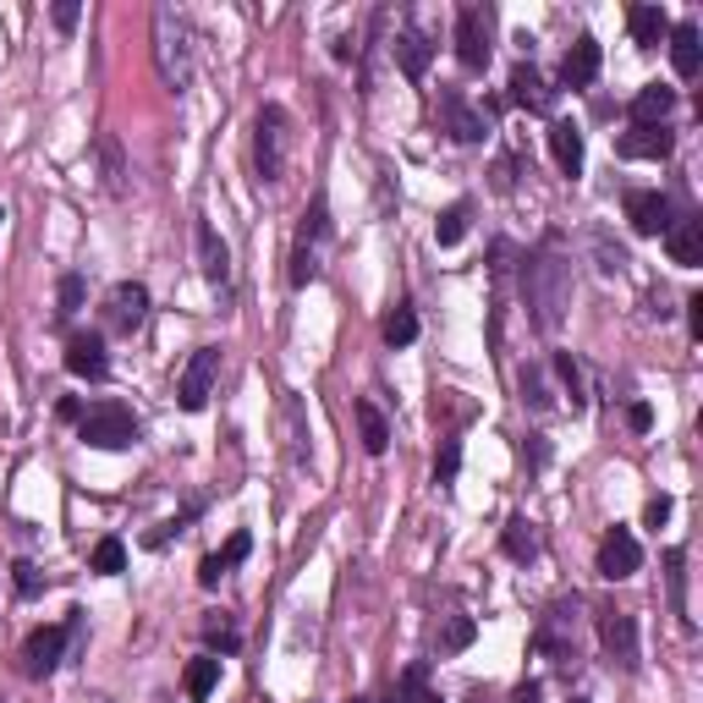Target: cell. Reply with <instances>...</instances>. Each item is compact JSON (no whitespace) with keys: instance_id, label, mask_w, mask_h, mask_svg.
Masks as SVG:
<instances>
[{"instance_id":"obj_1","label":"cell","mask_w":703,"mask_h":703,"mask_svg":"<svg viewBox=\"0 0 703 703\" xmlns=\"http://www.w3.org/2000/svg\"><path fill=\"white\" fill-rule=\"evenodd\" d=\"M528 308L539 330H561V313L572 308V275L555 258V242H544V253L528 258Z\"/></svg>"},{"instance_id":"obj_2","label":"cell","mask_w":703,"mask_h":703,"mask_svg":"<svg viewBox=\"0 0 703 703\" xmlns=\"http://www.w3.org/2000/svg\"><path fill=\"white\" fill-rule=\"evenodd\" d=\"M187 23H182V12H171V7H160L154 12V67H160V78H165V89H187V78H193V50H187Z\"/></svg>"},{"instance_id":"obj_3","label":"cell","mask_w":703,"mask_h":703,"mask_svg":"<svg viewBox=\"0 0 703 703\" xmlns=\"http://www.w3.org/2000/svg\"><path fill=\"white\" fill-rule=\"evenodd\" d=\"M78 435H83V446H94V451H122V446L138 440V418H132L122 402H94V407L78 418Z\"/></svg>"},{"instance_id":"obj_4","label":"cell","mask_w":703,"mask_h":703,"mask_svg":"<svg viewBox=\"0 0 703 703\" xmlns=\"http://www.w3.org/2000/svg\"><path fill=\"white\" fill-rule=\"evenodd\" d=\"M286 111L280 105H264L258 122H253V160H258V182H280L286 171Z\"/></svg>"},{"instance_id":"obj_5","label":"cell","mask_w":703,"mask_h":703,"mask_svg":"<svg viewBox=\"0 0 703 703\" xmlns=\"http://www.w3.org/2000/svg\"><path fill=\"white\" fill-rule=\"evenodd\" d=\"M215 380H220V346H198L187 358V369H182V380H176L182 413H204L209 396H215Z\"/></svg>"},{"instance_id":"obj_6","label":"cell","mask_w":703,"mask_h":703,"mask_svg":"<svg viewBox=\"0 0 703 703\" xmlns=\"http://www.w3.org/2000/svg\"><path fill=\"white\" fill-rule=\"evenodd\" d=\"M489 56H495V45H489V12L484 7H457V61L468 72H484Z\"/></svg>"},{"instance_id":"obj_7","label":"cell","mask_w":703,"mask_h":703,"mask_svg":"<svg viewBox=\"0 0 703 703\" xmlns=\"http://www.w3.org/2000/svg\"><path fill=\"white\" fill-rule=\"evenodd\" d=\"M593 566H599L604 583H626V577L643 566V550H637V539H632L626 528H610V533L599 539V561H593Z\"/></svg>"},{"instance_id":"obj_8","label":"cell","mask_w":703,"mask_h":703,"mask_svg":"<svg viewBox=\"0 0 703 703\" xmlns=\"http://www.w3.org/2000/svg\"><path fill=\"white\" fill-rule=\"evenodd\" d=\"M599 643L621 670H637V621L626 610H599Z\"/></svg>"},{"instance_id":"obj_9","label":"cell","mask_w":703,"mask_h":703,"mask_svg":"<svg viewBox=\"0 0 703 703\" xmlns=\"http://www.w3.org/2000/svg\"><path fill=\"white\" fill-rule=\"evenodd\" d=\"M440 122H446V132H451L457 143H484V138H489V116H484V111H473L457 89H446V94H440Z\"/></svg>"},{"instance_id":"obj_10","label":"cell","mask_w":703,"mask_h":703,"mask_svg":"<svg viewBox=\"0 0 703 703\" xmlns=\"http://www.w3.org/2000/svg\"><path fill=\"white\" fill-rule=\"evenodd\" d=\"M105 313H111V330H116V335H132V330L149 319V286H143V280H122V286H111Z\"/></svg>"},{"instance_id":"obj_11","label":"cell","mask_w":703,"mask_h":703,"mask_svg":"<svg viewBox=\"0 0 703 703\" xmlns=\"http://www.w3.org/2000/svg\"><path fill=\"white\" fill-rule=\"evenodd\" d=\"M511 100L528 111V116H555V89L544 83V72L533 61H517L511 67Z\"/></svg>"},{"instance_id":"obj_12","label":"cell","mask_w":703,"mask_h":703,"mask_svg":"<svg viewBox=\"0 0 703 703\" xmlns=\"http://www.w3.org/2000/svg\"><path fill=\"white\" fill-rule=\"evenodd\" d=\"M626 220L637 237H665L670 231V198L654 187H637V193H626Z\"/></svg>"},{"instance_id":"obj_13","label":"cell","mask_w":703,"mask_h":703,"mask_svg":"<svg viewBox=\"0 0 703 703\" xmlns=\"http://www.w3.org/2000/svg\"><path fill=\"white\" fill-rule=\"evenodd\" d=\"M67 637H72V621H67V626H39V632L23 643V670H28V676H50V670L61 665V654H67Z\"/></svg>"},{"instance_id":"obj_14","label":"cell","mask_w":703,"mask_h":703,"mask_svg":"<svg viewBox=\"0 0 703 703\" xmlns=\"http://www.w3.org/2000/svg\"><path fill=\"white\" fill-rule=\"evenodd\" d=\"M665 39H670V67H676V78L692 83V78L703 72V28H698V23H676Z\"/></svg>"},{"instance_id":"obj_15","label":"cell","mask_w":703,"mask_h":703,"mask_svg":"<svg viewBox=\"0 0 703 703\" xmlns=\"http://www.w3.org/2000/svg\"><path fill=\"white\" fill-rule=\"evenodd\" d=\"M676 149V132L670 127H626L615 138V154L621 160H665Z\"/></svg>"},{"instance_id":"obj_16","label":"cell","mask_w":703,"mask_h":703,"mask_svg":"<svg viewBox=\"0 0 703 703\" xmlns=\"http://www.w3.org/2000/svg\"><path fill=\"white\" fill-rule=\"evenodd\" d=\"M67 369L78 374V380H105L111 374V358H105V335H72L67 341Z\"/></svg>"},{"instance_id":"obj_17","label":"cell","mask_w":703,"mask_h":703,"mask_svg":"<svg viewBox=\"0 0 703 703\" xmlns=\"http://www.w3.org/2000/svg\"><path fill=\"white\" fill-rule=\"evenodd\" d=\"M599 61H604V56H599V39L583 34V39L566 50V61H561V83H566V89H588V83L599 78Z\"/></svg>"},{"instance_id":"obj_18","label":"cell","mask_w":703,"mask_h":703,"mask_svg":"<svg viewBox=\"0 0 703 703\" xmlns=\"http://www.w3.org/2000/svg\"><path fill=\"white\" fill-rule=\"evenodd\" d=\"M550 154H555V165L577 182V176H583V127H577V122H550Z\"/></svg>"},{"instance_id":"obj_19","label":"cell","mask_w":703,"mask_h":703,"mask_svg":"<svg viewBox=\"0 0 703 703\" xmlns=\"http://www.w3.org/2000/svg\"><path fill=\"white\" fill-rule=\"evenodd\" d=\"M665 247H670V264H681V269L703 264V220H670Z\"/></svg>"},{"instance_id":"obj_20","label":"cell","mask_w":703,"mask_h":703,"mask_svg":"<svg viewBox=\"0 0 703 703\" xmlns=\"http://www.w3.org/2000/svg\"><path fill=\"white\" fill-rule=\"evenodd\" d=\"M247 550H253V539H247V533H231V539H226V550H215V555H204V561H198V583H204V588H220V577H226L231 566H242V561H247Z\"/></svg>"},{"instance_id":"obj_21","label":"cell","mask_w":703,"mask_h":703,"mask_svg":"<svg viewBox=\"0 0 703 703\" xmlns=\"http://www.w3.org/2000/svg\"><path fill=\"white\" fill-rule=\"evenodd\" d=\"M670 111H676V89L648 83V89H637V100H632V127H665Z\"/></svg>"},{"instance_id":"obj_22","label":"cell","mask_w":703,"mask_h":703,"mask_svg":"<svg viewBox=\"0 0 703 703\" xmlns=\"http://www.w3.org/2000/svg\"><path fill=\"white\" fill-rule=\"evenodd\" d=\"M396 61H402V72H407L413 83H424V72H429V61H435V45H429L418 28H402V34H396Z\"/></svg>"},{"instance_id":"obj_23","label":"cell","mask_w":703,"mask_h":703,"mask_svg":"<svg viewBox=\"0 0 703 703\" xmlns=\"http://www.w3.org/2000/svg\"><path fill=\"white\" fill-rule=\"evenodd\" d=\"M626 28H632V39H637L643 50H654V45H665L670 18H665V7H632V12H626Z\"/></svg>"},{"instance_id":"obj_24","label":"cell","mask_w":703,"mask_h":703,"mask_svg":"<svg viewBox=\"0 0 703 703\" xmlns=\"http://www.w3.org/2000/svg\"><path fill=\"white\" fill-rule=\"evenodd\" d=\"M198 269H204L215 286L231 280V253H226V242L215 237V226H198Z\"/></svg>"},{"instance_id":"obj_25","label":"cell","mask_w":703,"mask_h":703,"mask_svg":"<svg viewBox=\"0 0 703 703\" xmlns=\"http://www.w3.org/2000/svg\"><path fill=\"white\" fill-rule=\"evenodd\" d=\"M352 413H358V435H364V451L369 457H385V446H391V424H385V413L364 396L358 407H352Z\"/></svg>"},{"instance_id":"obj_26","label":"cell","mask_w":703,"mask_h":703,"mask_svg":"<svg viewBox=\"0 0 703 703\" xmlns=\"http://www.w3.org/2000/svg\"><path fill=\"white\" fill-rule=\"evenodd\" d=\"M468 220H473V204H468V198H457V204L435 220V242H440V247H457V242L468 237Z\"/></svg>"},{"instance_id":"obj_27","label":"cell","mask_w":703,"mask_h":703,"mask_svg":"<svg viewBox=\"0 0 703 703\" xmlns=\"http://www.w3.org/2000/svg\"><path fill=\"white\" fill-rule=\"evenodd\" d=\"M215 681H220V659H215V654L193 659V665H187V676H182V687H187V698H193V703H204V698L215 692Z\"/></svg>"},{"instance_id":"obj_28","label":"cell","mask_w":703,"mask_h":703,"mask_svg":"<svg viewBox=\"0 0 703 703\" xmlns=\"http://www.w3.org/2000/svg\"><path fill=\"white\" fill-rule=\"evenodd\" d=\"M500 544H506V555H511V561H533V555H539V533H533V522H528V517H511Z\"/></svg>"},{"instance_id":"obj_29","label":"cell","mask_w":703,"mask_h":703,"mask_svg":"<svg viewBox=\"0 0 703 703\" xmlns=\"http://www.w3.org/2000/svg\"><path fill=\"white\" fill-rule=\"evenodd\" d=\"M380 335H385V346H413L418 341V313L413 308H391L385 324H380Z\"/></svg>"},{"instance_id":"obj_30","label":"cell","mask_w":703,"mask_h":703,"mask_svg":"<svg viewBox=\"0 0 703 703\" xmlns=\"http://www.w3.org/2000/svg\"><path fill=\"white\" fill-rule=\"evenodd\" d=\"M89 566H94L100 577H116V572H127V544H122V539H100Z\"/></svg>"},{"instance_id":"obj_31","label":"cell","mask_w":703,"mask_h":703,"mask_svg":"<svg viewBox=\"0 0 703 703\" xmlns=\"http://www.w3.org/2000/svg\"><path fill=\"white\" fill-rule=\"evenodd\" d=\"M473 637H479V621H473V615H451L446 632H440V654H462Z\"/></svg>"},{"instance_id":"obj_32","label":"cell","mask_w":703,"mask_h":703,"mask_svg":"<svg viewBox=\"0 0 703 703\" xmlns=\"http://www.w3.org/2000/svg\"><path fill=\"white\" fill-rule=\"evenodd\" d=\"M402 692H407V703H440V692L429 687V665H407L402 670Z\"/></svg>"},{"instance_id":"obj_33","label":"cell","mask_w":703,"mask_h":703,"mask_svg":"<svg viewBox=\"0 0 703 703\" xmlns=\"http://www.w3.org/2000/svg\"><path fill=\"white\" fill-rule=\"evenodd\" d=\"M204 637H209V648H220V654H237V648H242V632H237L231 621H215V615L204 621Z\"/></svg>"},{"instance_id":"obj_34","label":"cell","mask_w":703,"mask_h":703,"mask_svg":"<svg viewBox=\"0 0 703 703\" xmlns=\"http://www.w3.org/2000/svg\"><path fill=\"white\" fill-rule=\"evenodd\" d=\"M555 374H561V385L572 391V413H583V374H577V364H572V352H555Z\"/></svg>"},{"instance_id":"obj_35","label":"cell","mask_w":703,"mask_h":703,"mask_svg":"<svg viewBox=\"0 0 703 703\" xmlns=\"http://www.w3.org/2000/svg\"><path fill=\"white\" fill-rule=\"evenodd\" d=\"M522 402H528L533 413H550V391H544V374H539L533 364L522 369Z\"/></svg>"},{"instance_id":"obj_36","label":"cell","mask_w":703,"mask_h":703,"mask_svg":"<svg viewBox=\"0 0 703 703\" xmlns=\"http://www.w3.org/2000/svg\"><path fill=\"white\" fill-rule=\"evenodd\" d=\"M681 550H670L665 555V572H670V604H676V615H687V599H681V588H687V572H681Z\"/></svg>"},{"instance_id":"obj_37","label":"cell","mask_w":703,"mask_h":703,"mask_svg":"<svg viewBox=\"0 0 703 703\" xmlns=\"http://www.w3.org/2000/svg\"><path fill=\"white\" fill-rule=\"evenodd\" d=\"M313 275H319V258H313V247L302 242V247L291 253V286H308Z\"/></svg>"},{"instance_id":"obj_38","label":"cell","mask_w":703,"mask_h":703,"mask_svg":"<svg viewBox=\"0 0 703 703\" xmlns=\"http://www.w3.org/2000/svg\"><path fill=\"white\" fill-rule=\"evenodd\" d=\"M78 308H83V275H61V308H56V313L72 319Z\"/></svg>"},{"instance_id":"obj_39","label":"cell","mask_w":703,"mask_h":703,"mask_svg":"<svg viewBox=\"0 0 703 703\" xmlns=\"http://www.w3.org/2000/svg\"><path fill=\"white\" fill-rule=\"evenodd\" d=\"M100 154H105V176H111V193H122V149H116V138H100Z\"/></svg>"},{"instance_id":"obj_40","label":"cell","mask_w":703,"mask_h":703,"mask_svg":"<svg viewBox=\"0 0 703 703\" xmlns=\"http://www.w3.org/2000/svg\"><path fill=\"white\" fill-rule=\"evenodd\" d=\"M457 468H462V446H457V440H446V451H440V462H435V479H440V484H451V479H457Z\"/></svg>"},{"instance_id":"obj_41","label":"cell","mask_w":703,"mask_h":703,"mask_svg":"<svg viewBox=\"0 0 703 703\" xmlns=\"http://www.w3.org/2000/svg\"><path fill=\"white\" fill-rule=\"evenodd\" d=\"M643 522H648V528H665V522H670V495H654V500L643 506Z\"/></svg>"},{"instance_id":"obj_42","label":"cell","mask_w":703,"mask_h":703,"mask_svg":"<svg viewBox=\"0 0 703 703\" xmlns=\"http://www.w3.org/2000/svg\"><path fill=\"white\" fill-rule=\"evenodd\" d=\"M12 572H18V593H23V599H34V593H39V572H34L28 561H18Z\"/></svg>"},{"instance_id":"obj_43","label":"cell","mask_w":703,"mask_h":703,"mask_svg":"<svg viewBox=\"0 0 703 703\" xmlns=\"http://www.w3.org/2000/svg\"><path fill=\"white\" fill-rule=\"evenodd\" d=\"M626 424H632L637 435H643V429H654V407H648V402H632V407H626Z\"/></svg>"},{"instance_id":"obj_44","label":"cell","mask_w":703,"mask_h":703,"mask_svg":"<svg viewBox=\"0 0 703 703\" xmlns=\"http://www.w3.org/2000/svg\"><path fill=\"white\" fill-rule=\"evenodd\" d=\"M56 28H61V34L78 28V0H61V7H56Z\"/></svg>"},{"instance_id":"obj_45","label":"cell","mask_w":703,"mask_h":703,"mask_svg":"<svg viewBox=\"0 0 703 703\" xmlns=\"http://www.w3.org/2000/svg\"><path fill=\"white\" fill-rule=\"evenodd\" d=\"M687 319H692V335H703V291L687 297Z\"/></svg>"},{"instance_id":"obj_46","label":"cell","mask_w":703,"mask_h":703,"mask_svg":"<svg viewBox=\"0 0 703 703\" xmlns=\"http://www.w3.org/2000/svg\"><path fill=\"white\" fill-rule=\"evenodd\" d=\"M511 703H539V681H522V687L511 692Z\"/></svg>"},{"instance_id":"obj_47","label":"cell","mask_w":703,"mask_h":703,"mask_svg":"<svg viewBox=\"0 0 703 703\" xmlns=\"http://www.w3.org/2000/svg\"><path fill=\"white\" fill-rule=\"evenodd\" d=\"M495 187H500V193H511V160H500V165H495Z\"/></svg>"},{"instance_id":"obj_48","label":"cell","mask_w":703,"mask_h":703,"mask_svg":"<svg viewBox=\"0 0 703 703\" xmlns=\"http://www.w3.org/2000/svg\"><path fill=\"white\" fill-rule=\"evenodd\" d=\"M352 703H374V698H352Z\"/></svg>"},{"instance_id":"obj_49","label":"cell","mask_w":703,"mask_h":703,"mask_svg":"<svg viewBox=\"0 0 703 703\" xmlns=\"http://www.w3.org/2000/svg\"><path fill=\"white\" fill-rule=\"evenodd\" d=\"M572 703H588V698H572Z\"/></svg>"},{"instance_id":"obj_50","label":"cell","mask_w":703,"mask_h":703,"mask_svg":"<svg viewBox=\"0 0 703 703\" xmlns=\"http://www.w3.org/2000/svg\"><path fill=\"white\" fill-rule=\"evenodd\" d=\"M0 220H7V215H0Z\"/></svg>"}]
</instances>
